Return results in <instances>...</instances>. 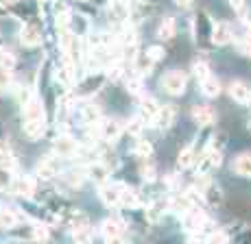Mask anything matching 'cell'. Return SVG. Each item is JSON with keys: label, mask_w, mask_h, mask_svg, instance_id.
Masks as SVG:
<instances>
[{"label": "cell", "mask_w": 251, "mask_h": 244, "mask_svg": "<svg viewBox=\"0 0 251 244\" xmlns=\"http://www.w3.org/2000/svg\"><path fill=\"white\" fill-rule=\"evenodd\" d=\"M162 89L171 96H181L186 92V74L179 70H171L162 76Z\"/></svg>", "instance_id": "6da1fadb"}, {"label": "cell", "mask_w": 251, "mask_h": 244, "mask_svg": "<svg viewBox=\"0 0 251 244\" xmlns=\"http://www.w3.org/2000/svg\"><path fill=\"white\" fill-rule=\"evenodd\" d=\"M227 92L238 105H249L251 103V88L245 83V81H231Z\"/></svg>", "instance_id": "7a4b0ae2"}, {"label": "cell", "mask_w": 251, "mask_h": 244, "mask_svg": "<svg viewBox=\"0 0 251 244\" xmlns=\"http://www.w3.org/2000/svg\"><path fill=\"white\" fill-rule=\"evenodd\" d=\"M76 142L72 140L70 135H59L55 142H52V153H55L57 157H72L76 155Z\"/></svg>", "instance_id": "3957f363"}, {"label": "cell", "mask_w": 251, "mask_h": 244, "mask_svg": "<svg viewBox=\"0 0 251 244\" xmlns=\"http://www.w3.org/2000/svg\"><path fill=\"white\" fill-rule=\"evenodd\" d=\"M177 120V107L175 105H162L160 109H157V113H155V122L160 129H168V127H173Z\"/></svg>", "instance_id": "277c9868"}, {"label": "cell", "mask_w": 251, "mask_h": 244, "mask_svg": "<svg viewBox=\"0 0 251 244\" xmlns=\"http://www.w3.org/2000/svg\"><path fill=\"white\" fill-rule=\"evenodd\" d=\"M157 109H160V105L155 103V98L153 96H142L140 98V120L144 124H151L155 120V113Z\"/></svg>", "instance_id": "5b68a950"}, {"label": "cell", "mask_w": 251, "mask_h": 244, "mask_svg": "<svg viewBox=\"0 0 251 244\" xmlns=\"http://www.w3.org/2000/svg\"><path fill=\"white\" fill-rule=\"evenodd\" d=\"M100 231H103V238L107 242H116V240H120V238H123L125 224L120 222V220H116V218H109V220H105V222H103Z\"/></svg>", "instance_id": "8992f818"}, {"label": "cell", "mask_w": 251, "mask_h": 244, "mask_svg": "<svg viewBox=\"0 0 251 244\" xmlns=\"http://www.w3.org/2000/svg\"><path fill=\"white\" fill-rule=\"evenodd\" d=\"M7 190H11L18 196H31L33 190H35V183L28 177H11V183H9Z\"/></svg>", "instance_id": "52a82bcc"}, {"label": "cell", "mask_w": 251, "mask_h": 244, "mask_svg": "<svg viewBox=\"0 0 251 244\" xmlns=\"http://www.w3.org/2000/svg\"><path fill=\"white\" fill-rule=\"evenodd\" d=\"M120 190H123L120 183H103L100 185V199H103V203L109 205V207L120 205Z\"/></svg>", "instance_id": "ba28073f"}, {"label": "cell", "mask_w": 251, "mask_h": 244, "mask_svg": "<svg viewBox=\"0 0 251 244\" xmlns=\"http://www.w3.org/2000/svg\"><path fill=\"white\" fill-rule=\"evenodd\" d=\"M231 37H234V31H231L229 22H219V24H214V31H212V42H214V44H219V46L229 44Z\"/></svg>", "instance_id": "9c48e42d"}, {"label": "cell", "mask_w": 251, "mask_h": 244, "mask_svg": "<svg viewBox=\"0 0 251 244\" xmlns=\"http://www.w3.org/2000/svg\"><path fill=\"white\" fill-rule=\"evenodd\" d=\"M120 133H123V127L114 120H103L100 122V129H99V135L107 142H118Z\"/></svg>", "instance_id": "30bf717a"}, {"label": "cell", "mask_w": 251, "mask_h": 244, "mask_svg": "<svg viewBox=\"0 0 251 244\" xmlns=\"http://www.w3.org/2000/svg\"><path fill=\"white\" fill-rule=\"evenodd\" d=\"M183 222L188 224V229H192V231H197V229H203V224L207 222V216L201 209H195L190 207L186 214H183Z\"/></svg>", "instance_id": "8fae6325"}, {"label": "cell", "mask_w": 251, "mask_h": 244, "mask_svg": "<svg viewBox=\"0 0 251 244\" xmlns=\"http://www.w3.org/2000/svg\"><path fill=\"white\" fill-rule=\"evenodd\" d=\"M24 120H44V109L35 96H31L24 103Z\"/></svg>", "instance_id": "7c38bea8"}, {"label": "cell", "mask_w": 251, "mask_h": 244, "mask_svg": "<svg viewBox=\"0 0 251 244\" xmlns=\"http://www.w3.org/2000/svg\"><path fill=\"white\" fill-rule=\"evenodd\" d=\"M20 42H22L24 46H28V48H33V46H40L42 44V31L37 26H33V24L24 26L22 33H20Z\"/></svg>", "instance_id": "4fadbf2b"}, {"label": "cell", "mask_w": 251, "mask_h": 244, "mask_svg": "<svg viewBox=\"0 0 251 244\" xmlns=\"http://www.w3.org/2000/svg\"><path fill=\"white\" fill-rule=\"evenodd\" d=\"M192 120H195L199 127H210L214 122V111H212L207 105H197L192 109Z\"/></svg>", "instance_id": "5bb4252c"}, {"label": "cell", "mask_w": 251, "mask_h": 244, "mask_svg": "<svg viewBox=\"0 0 251 244\" xmlns=\"http://www.w3.org/2000/svg\"><path fill=\"white\" fill-rule=\"evenodd\" d=\"M88 175H90V179L96 181L99 185H103V183H107V181H109V168L103 164V161H96V164H92L90 168H88Z\"/></svg>", "instance_id": "9a60e30c"}, {"label": "cell", "mask_w": 251, "mask_h": 244, "mask_svg": "<svg viewBox=\"0 0 251 244\" xmlns=\"http://www.w3.org/2000/svg\"><path fill=\"white\" fill-rule=\"evenodd\" d=\"M79 111H81V120H83L85 124H90V127H94V124L100 122V111H99L96 105L85 103V105H81L79 107Z\"/></svg>", "instance_id": "2e32d148"}, {"label": "cell", "mask_w": 251, "mask_h": 244, "mask_svg": "<svg viewBox=\"0 0 251 244\" xmlns=\"http://www.w3.org/2000/svg\"><path fill=\"white\" fill-rule=\"evenodd\" d=\"M201 83V92H203V96L207 98H216L221 94V81L216 79V76L207 74L203 81H199Z\"/></svg>", "instance_id": "e0dca14e"}, {"label": "cell", "mask_w": 251, "mask_h": 244, "mask_svg": "<svg viewBox=\"0 0 251 244\" xmlns=\"http://www.w3.org/2000/svg\"><path fill=\"white\" fill-rule=\"evenodd\" d=\"M24 133H26L33 142L40 140L46 133V122L44 120H24Z\"/></svg>", "instance_id": "ac0fdd59"}, {"label": "cell", "mask_w": 251, "mask_h": 244, "mask_svg": "<svg viewBox=\"0 0 251 244\" xmlns=\"http://www.w3.org/2000/svg\"><path fill=\"white\" fill-rule=\"evenodd\" d=\"M57 161L52 159V157H44V159L37 164V175L42 177V179H50V177H55L57 175Z\"/></svg>", "instance_id": "d6986e66"}, {"label": "cell", "mask_w": 251, "mask_h": 244, "mask_svg": "<svg viewBox=\"0 0 251 244\" xmlns=\"http://www.w3.org/2000/svg\"><path fill=\"white\" fill-rule=\"evenodd\" d=\"M234 172H236V175H240V177H247V179H251V155H249V153L236 157Z\"/></svg>", "instance_id": "ffe728a7"}, {"label": "cell", "mask_w": 251, "mask_h": 244, "mask_svg": "<svg viewBox=\"0 0 251 244\" xmlns=\"http://www.w3.org/2000/svg\"><path fill=\"white\" fill-rule=\"evenodd\" d=\"M18 220H20V216H18V214L13 212L11 207H0V229L16 227Z\"/></svg>", "instance_id": "44dd1931"}, {"label": "cell", "mask_w": 251, "mask_h": 244, "mask_svg": "<svg viewBox=\"0 0 251 244\" xmlns=\"http://www.w3.org/2000/svg\"><path fill=\"white\" fill-rule=\"evenodd\" d=\"M131 153L136 157H142V159H147V157H151L153 146L149 144L147 140H136V142H133V146H131Z\"/></svg>", "instance_id": "7402d4cb"}, {"label": "cell", "mask_w": 251, "mask_h": 244, "mask_svg": "<svg viewBox=\"0 0 251 244\" xmlns=\"http://www.w3.org/2000/svg\"><path fill=\"white\" fill-rule=\"evenodd\" d=\"M195 151H192V146H186L183 151L179 153V157H177V166L183 170V168H190L192 164H195Z\"/></svg>", "instance_id": "603a6c76"}, {"label": "cell", "mask_w": 251, "mask_h": 244, "mask_svg": "<svg viewBox=\"0 0 251 244\" xmlns=\"http://www.w3.org/2000/svg\"><path fill=\"white\" fill-rule=\"evenodd\" d=\"M133 64H136L138 76H144V74L151 72V68H153V64H155V61H153L149 55H144V57H136V61H133Z\"/></svg>", "instance_id": "cb8c5ba5"}, {"label": "cell", "mask_w": 251, "mask_h": 244, "mask_svg": "<svg viewBox=\"0 0 251 244\" xmlns=\"http://www.w3.org/2000/svg\"><path fill=\"white\" fill-rule=\"evenodd\" d=\"M157 35H160V40H173V37H175V20H173V18H166V20L162 22Z\"/></svg>", "instance_id": "d4e9b609"}, {"label": "cell", "mask_w": 251, "mask_h": 244, "mask_svg": "<svg viewBox=\"0 0 251 244\" xmlns=\"http://www.w3.org/2000/svg\"><path fill=\"white\" fill-rule=\"evenodd\" d=\"M120 205H125V207H136V205H138L136 192L123 185V190H120Z\"/></svg>", "instance_id": "484cf974"}, {"label": "cell", "mask_w": 251, "mask_h": 244, "mask_svg": "<svg viewBox=\"0 0 251 244\" xmlns=\"http://www.w3.org/2000/svg\"><path fill=\"white\" fill-rule=\"evenodd\" d=\"M11 83H13L11 68H2V66H0V92H4L7 88H11Z\"/></svg>", "instance_id": "4316f807"}, {"label": "cell", "mask_w": 251, "mask_h": 244, "mask_svg": "<svg viewBox=\"0 0 251 244\" xmlns=\"http://www.w3.org/2000/svg\"><path fill=\"white\" fill-rule=\"evenodd\" d=\"M83 179H85L83 170H70V172H66V181H68L70 185H75V188H79V185L83 183Z\"/></svg>", "instance_id": "83f0119b"}, {"label": "cell", "mask_w": 251, "mask_h": 244, "mask_svg": "<svg viewBox=\"0 0 251 244\" xmlns=\"http://www.w3.org/2000/svg\"><path fill=\"white\" fill-rule=\"evenodd\" d=\"M72 238H75L76 242H88L90 240V227L88 224H83V227H76V229H72Z\"/></svg>", "instance_id": "f1b7e54d"}, {"label": "cell", "mask_w": 251, "mask_h": 244, "mask_svg": "<svg viewBox=\"0 0 251 244\" xmlns=\"http://www.w3.org/2000/svg\"><path fill=\"white\" fill-rule=\"evenodd\" d=\"M127 92L133 94V96H140V94H142V83H140V76L127 81Z\"/></svg>", "instance_id": "f546056e"}, {"label": "cell", "mask_w": 251, "mask_h": 244, "mask_svg": "<svg viewBox=\"0 0 251 244\" xmlns=\"http://www.w3.org/2000/svg\"><path fill=\"white\" fill-rule=\"evenodd\" d=\"M13 55L9 50H4V48H0V66H2V68H11L13 66Z\"/></svg>", "instance_id": "4dcf8cb0"}, {"label": "cell", "mask_w": 251, "mask_h": 244, "mask_svg": "<svg viewBox=\"0 0 251 244\" xmlns=\"http://www.w3.org/2000/svg\"><path fill=\"white\" fill-rule=\"evenodd\" d=\"M9 183H11V175H9V168L0 166V190H7Z\"/></svg>", "instance_id": "1f68e13d"}, {"label": "cell", "mask_w": 251, "mask_h": 244, "mask_svg": "<svg viewBox=\"0 0 251 244\" xmlns=\"http://www.w3.org/2000/svg\"><path fill=\"white\" fill-rule=\"evenodd\" d=\"M195 74H197V79H199V81H203L205 76L210 74V70H207V64H201V61H199V64H195Z\"/></svg>", "instance_id": "d6a6232c"}, {"label": "cell", "mask_w": 251, "mask_h": 244, "mask_svg": "<svg viewBox=\"0 0 251 244\" xmlns=\"http://www.w3.org/2000/svg\"><path fill=\"white\" fill-rule=\"evenodd\" d=\"M147 55L151 57L153 61H160L162 57H164V48H162V46H151V48L147 50Z\"/></svg>", "instance_id": "836d02e7"}, {"label": "cell", "mask_w": 251, "mask_h": 244, "mask_svg": "<svg viewBox=\"0 0 251 244\" xmlns=\"http://www.w3.org/2000/svg\"><path fill=\"white\" fill-rule=\"evenodd\" d=\"M109 79H120V76H123V66H120V61H118V64H116V61H114V64L112 66H109Z\"/></svg>", "instance_id": "e575fe53"}, {"label": "cell", "mask_w": 251, "mask_h": 244, "mask_svg": "<svg viewBox=\"0 0 251 244\" xmlns=\"http://www.w3.org/2000/svg\"><path fill=\"white\" fill-rule=\"evenodd\" d=\"M238 50L243 52V55H247V57H251V37H245L243 42H238Z\"/></svg>", "instance_id": "d590c367"}, {"label": "cell", "mask_w": 251, "mask_h": 244, "mask_svg": "<svg viewBox=\"0 0 251 244\" xmlns=\"http://www.w3.org/2000/svg\"><path fill=\"white\" fill-rule=\"evenodd\" d=\"M144 122L140 120V118H136V120H131V124H129V131L133 133V135H140V131H142Z\"/></svg>", "instance_id": "8d00e7d4"}, {"label": "cell", "mask_w": 251, "mask_h": 244, "mask_svg": "<svg viewBox=\"0 0 251 244\" xmlns=\"http://www.w3.org/2000/svg\"><path fill=\"white\" fill-rule=\"evenodd\" d=\"M207 242H227V236L221 233V231H216V233H212V236L207 238Z\"/></svg>", "instance_id": "74e56055"}, {"label": "cell", "mask_w": 251, "mask_h": 244, "mask_svg": "<svg viewBox=\"0 0 251 244\" xmlns=\"http://www.w3.org/2000/svg\"><path fill=\"white\" fill-rule=\"evenodd\" d=\"M142 177L147 181H153V179H155V168H153V166H151V168H149V166H147V168H142Z\"/></svg>", "instance_id": "f35d334b"}, {"label": "cell", "mask_w": 251, "mask_h": 244, "mask_svg": "<svg viewBox=\"0 0 251 244\" xmlns=\"http://www.w3.org/2000/svg\"><path fill=\"white\" fill-rule=\"evenodd\" d=\"M229 4L236 9V11H240V9L245 7V0H229Z\"/></svg>", "instance_id": "ab89813d"}, {"label": "cell", "mask_w": 251, "mask_h": 244, "mask_svg": "<svg viewBox=\"0 0 251 244\" xmlns=\"http://www.w3.org/2000/svg\"><path fill=\"white\" fill-rule=\"evenodd\" d=\"M192 2H195V0H175L177 7H190Z\"/></svg>", "instance_id": "60d3db41"}, {"label": "cell", "mask_w": 251, "mask_h": 244, "mask_svg": "<svg viewBox=\"0 0 251 244\" xmlns=\"http://www.w3.org/2000/svg\"><path fill=\"white\" fill-rule=\"evenodd\" d=\"M2 2H18V0H2Z\"/></svg>", "instance_id": "b9f144b4"}, {"label": "cell", "mask_w": 251, "mask_h": 244, "mask_svg": "<svg viewBox=\"0 0 251 244\" xmlns=\"http://www.w3.org/2000/svg\"><path fill=\"white\" fill-rule=\"evenodd\" d=\"M249 129H251V124H249Z\"/></svg>", "instance_id": "7bdbcfd3"}]
</instances>
